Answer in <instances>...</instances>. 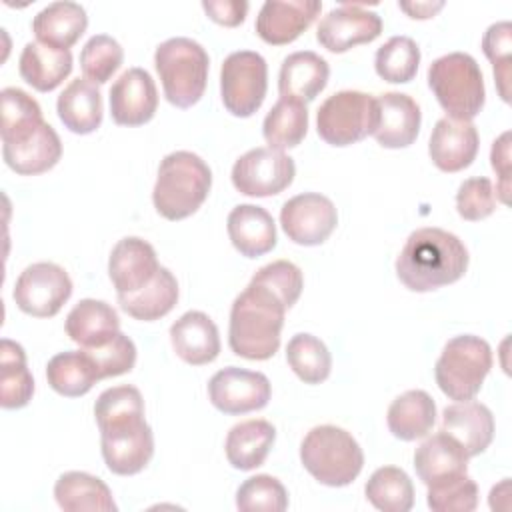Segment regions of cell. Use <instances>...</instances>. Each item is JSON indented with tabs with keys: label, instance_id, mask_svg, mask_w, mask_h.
I'll use <instances>...</instances> for the list:
<instances>
[{
	"label": "cell",
	"instance_id": "6da1fadb",
	"mask_svg": "<svg viewBox=\"0 0 512 512\" xmlns=\"http://www.w3.org/2000/svg\"><path fill=\"white\" fill-rule=\"evenodd\" d=\"M468 260V250L456 234L426 226L406 238L396 258V276L412 292H432L460 280Z\"/></svg>",
	"mask_w": 512,
	"mask_h": 512
},
{
	"label": "cell",
	"instance_id": "7a4b0ae2",
	"mask_svg": "<svg viewBox=\"0 0 512 512\" xmlns=\"http://www.w3.org/2000/svg\"><path fill=\"white\" fill-rule=\"evenodd\" d=\"M286 306L268 288L248 282L230 308L228 344L246 360H268L280 348Z\"/></svg>",
	"mask_w": 512,
	"mask_h": 512
},
{
	"label": "cell",
	"instance_id": "3957f363",
	"mask_svg": "<svg viewBox=\"0 0 512 512\" xmlns=\"http://www.w3.org/2000/svg\"><path fill=\"white\" fill-rule=\"evenodd\" d=\"M210 188V166L194 152L176 150L160 160L152 202L166 220H184L204 204Z\"/></svg>",
	"mask_w": 512,
	"mask_h": 512
},
{
	"label": "cell",
	"instance_id": "277c9868",
	"mask_svg": "<svg viewBox=\"0 0 512 512\" xmlns=\"http://www.w3.org/2000/svg\"><path fill=\"white\" fill-rule=\"evenodd\" d=\"M302 466L320 484L340 488L352 484L364 466V452L344 428L314 426L300 444Z\"/></svg>",
	"mask_w": 512,
	"mask_h": 512
},
{
	"label": "cell",
	"instance_id": "5b68a950",
	"mask_svg": "<svg viewBox=\"0 0 512 512\" xmlns=\"http://www.w3.org/2000/svg\"><path fill=\"white\" fill-rule=\"evenodd\" d=\"M154 66L172 106L190 108L202 98L210 58L200 42L186 36L164 40L154 52Z\"/></svg>",
	"mask_w": 512,
	"mask_h": 512
},
{
	"label": "cell",
	"instance_id": "8992f818",
	"mask_svg": "<svg viewBox=\"0 0 512 512\" xmlns=\"http://www.w3.org/2000/svg\"><path fill=\"white\" fill-rule=\"evenodd\" d=\"M428 86L448 118L454 120H472L486 100L482 70L466 52L436 58L428 66Z\"/></svg>",
	"mask_w": 512,
	"mask_h": 512
},
{
	"label": "cell",
	"instance_id": "52a82bcc",
	"mask_svg": "<svg viewBox=\"0 0 512 512\" xmlns=\"http://www.w3.org/2000/svg\"><path fill=\"white\" fill-rule=\"evenodd\" d=\"M492 368L490 344L474 334L450 338L434 366L438 388L456 402L472 400Z\"/></svg>",
	"mask_w": 512,
	"mask_h": 512
},
{
	"label": "cell",
	"instance_id": "ba28073f",
	"mask_svg": "<svg viewBox=\"0 0 512 512\" xmlns=\"http://www.w3.org/2000/svg\"><path fill=\"white\" fill-rule=\"evenodd\" d=\"M378 118V100L372 94L340 90L320 104L316 130L330 146H350L374 134Z\"/></svg>",
	"mask_w": 512,
	"mask_h": 512
},
{
	"label": "cell",
	"instance_id": "9c48e42d",
	"mask_svg": "<svg viewBox=\"0 0 512 512\" xmlns=\"http://www.w3.org/2000/svg\"><path fill=\"white\" fill-rule=\"evenodd\" d=\"M268 90V64L254 50L228 54L220 68V96L224 108L238 118L252 116Z\"/></svg>",
	"mask_w": 512,
	"mask_h": 512
},
{
	"label": "cell",
	"instance_id": "30bf717a",
	"mask_svg": "<svg viewBox=\"0 0 512 512\" xmlns=\"http://www.w3.org/2000/svg\"><path fill=\"white\" fill-rule=\"evenodd\" d=\"M106 468L118 476L142 472L154 456V434L144 416L126 418L100 428Z\"/></svg>",
	"mask_w": 512,
	"mask_h": 512
},
{
	"label": "cell",
	"instance_id": "8fae6325",
	"mask_svg": "<svg viewBox=\"0 0 512 512\" xmlns=\"http://www.w3.org/2000/svg\"><path fill=\"white\" fill-rule=\"evenodd\" d=\"M12 296L24 314L52 318L72 296V280L68 272L54 262H34L16 278Z\"/></svg>",
	"mask_w": 512,
	"mask_h": 512
},
{
	"label": "cell",
	"instance_id": "7c38bea8",
	"mask_svg": "<svg viewBox=\"0 0 512 512\" xmlns=\"http://www.w3.org/2000/svg\"><path fill=\"white\" fill-rule=\"evenodd\" d=\"M232 184L244 196L264 198L286 190L294 176V160L274 148L258 146L244 152L232 166Z\"/></svg>",
	"mask_w": 512,
	"mask_h": 512
},
{
	"label": "cell",
	"instance_id": "4fadbf2b",
	"mask_svg": "<svg viewBox=\"0 0 512 512\" xmlns=\"http://www.w3.org/2000/svg\"><path fill=\"white\" fill-rule=\"evenodd\" d=\"M280 224L294 244L318 246L326 242L334 232L338 224V212L328 196L318 192H304L282 204Z\"/></svg>",
	"mask_w": 512,
	"mask_h": 512
},
{
	"label": "cell",
	"instance_id": "5bb4252c",
	"mask_svg": "<svg viewBox=\"0 0 512 512\" xmlns=\"http://www.w3.org/2000/svg\"><path fill=\"white\" fill-rule=\"evenodd\" d=\"M272 396L270 380L262 372L228 366L218 370L208 382L212 406L224 414L238 416L260 410Z\"/></svg>",
	"mask_w": 512,
	"mask_h": 512
},
{
	"label": "cell",
	"instance_id": "9a60e30c",
	"mask_svg": "<svg viewBox=\"0 0 512 512\" xmlns=\"http://www.w3.org/2000/svg\"><path fill=\"white\" fill-rule=\"evenodd\" d=\"M380 32L382 18L374 10H368L362 4L344 2L322 16L316 28V40L326 50L340 54L358 44L376 40Z\"/></svg>",
	"mask_w": 512,
	"mask_h": 512
},
{
	"label": "cell",
	"instance_id": "2e32d148",
	"mask_svg": "<svg viewBox=\"0 0 512 512\" xmlns=\"http://www.w3.org/2000/svg\"><path fill=\"white\" fill-rule=\"evenodd\" d=\"M158 108L156 84L144 68H128L110 88V116L120 126H142Z\"/></svg>",
	"mask_w": 512,
	"mask_h": 512
},
{
	"label": "cell",
	"instance_id": "e0dca14e",
	"mask_svg": "<svg viewBox=\"0 0 512 512\" xmlns=\"http://www.w3.org/2000/svg\"><path fill=\"white\" fill-rule=\"evenodd\" d=\"M62 156V142L56 130L42 122L36 128L2 142V158L16 174L34 176L58 164Z\"/></svg>",
	"mask_w": 512,
	"mask_h": 512
},
{
	"label": "cell",
	"instance_id": "ac0fdd59",
	"mask_svg": "<svg viewBox=\"0 0 512 512\" xmlns=\"http://www.w3.org/2000/svg\"><path fill=\"white\" fill-rule=\"evenodd\" d=\"M318 0H266L256 16V34L272 46L294 42L320 14Z\"/></svg>",
	"mask_w": 512,
	"mask_h": 512
},
{
	"label": "cell",
	"instance_id": "d6986e66",
	"mask_svg": "<svg viewBox=\"0 0 512 512\" xmlns=\"http://www.w3.org/2000/svg\"><path fill=\"white\" fill-rule=\"evenodd\" d=\"M480 138L472 120L440 118L430 134L428 154L442 172H460L472 164L478 154Z\"/></svg>",
	"mask_w": 512,
	"mask_h": 512
},
{
	"label": "cell",
	"instance_id": "ffe728a7",
	"mask_svg": "<svg viewBox=\"0 0 512 512\" xmlns=\"http://www.w3.org/2000/svg\"><path fill=\"white\" fill-rule=\"evenodd\" d=\"M160 264L150 242L138 236L118 240L108 258V276L116 294H132L144 288L158 272Z\"/></svg>",
	"mask_w": 512,
	"mask_h": 512
},
{
	"label": "cell",
	"instance_id": "44dd1931",
	"mask_svg": "<svg viewBox=\"0 0 512 512\" xmlns=\"http://www.w3.org/2000/svg\"><path fill=\"white\" fill-rule=\"evenodd\" d=\"M170 342L176 356L192 366L210 364L220 354L218 326L200 310L184 312L170 326Z\"/></svg>",
	"mask_w": 512,
	"mask_h": 512
},
{
	"label": "cell",
	"instance_id": "7402d4cb",
	"mask_svg": "<svg viewBox=\"0 0 512 512\" xmlns=\"http://www.w3.org/2000/svg\"><path fill=\"white\" fill-rule=\"evenodd\" d=\"M442 432L450 434L468 458H472L490 446L494 438V416L482 402H454L442 412Z\"/></svg>",
	"mask_w": 512,
	"mask_h": 512
},
{
	"label": "cell",
	"instance_id": "603a6c76",
	"mask_svg": "<svg viewBox=\"0 0 512 512\" xmlns=\"http://www.w3.org/2000/svg\"><path fill=\"white\" fill-rule=\"evenodd\" d=\"M378 126L374 138L384 148H406L420 132L422 112L416 100L404 92H384L378 98Z\"/></svg>",
	"mask_w": 512,
	"mask_h": 512
},
{
	"label": "cell",
	"instance_id": "cb8c5ba5",
	"mask_svg": "<svg viewBox=\"0 0 512 512\" xmlns=\"http://www.w3.org/2000/svg\"><path fill=\"white\" fill-rule=\"evenodd\" d=\"M414 470L426 488L436 486L440 482L466 474L468 454L450 434L440 430L416 448Z\"/></svg>",
	"mask_w": 512,
	"mask_h": 512
},
{
	"label": "cell",
	"instance_id": "d4e9b609",
	"mask_svg": "<svg viewBox=\"0 0 512 512\" xmlns=\"http://www.w3.org/2000/svg\"><path fill=\"white\" fill-rule=\"evenodd\" d=\"M226 230L232 246L246 258H258L276 246V224L270 212L256 204H238L230 210Z\"/></svg>",
	"mask_w": 512,
	"mask_h": 512
},
{
	"label": "cell",
	"instance_id": "484cf974",
	"mask_svg": "<svg viewBox=\"0 0 512 512\" xmlns=\"http://www.w3.org/2000/svg\"><path fill=\"white\" fill-rule=\"evenodd\" d=\"M328 62L312 52H292L282 60L278 74V92L284 98H296L300 102H312L328 84Z\"/></svg>",
	"mask_w": 512,
	"mask_h": 512
},
{
	"label": "cell",
	"instance_id": "4316f807",
	"mask_svg": "<svg viewBox=\"0 0 512 512\" xmlns=\"http://www.w3.org/2000/svg\"><path fill=\"white\" fill-rule=\"evenodd\" d=\"M64 328L80 348H98L120 332V318L108 302L84 298L68 312Z\"/></svg>",
	"mask_w": 512,
	"mask_h": 512
},
{
	"label": "cell",
	"instance_id": "83f0119b",
	"mask_svg": "<svg viewBox=\"0 0 512 512\" xmlns=\"http://www.w3.org/2000/svg\"><path fill=\"white\" fill-rule=\"evenodd\" d=\"M86 26V10L70 0L52 2L32 18V32L38 42L60 50H70V46L80 40Z\"/></svg>",
	"mask_w": 512,
	"mask_h": 512
},
{
	"label": "cell",
	"instance_id": "f1b7e54d",
	"mask_svg": "<svg viewBox=\"0 0 512 512\" xmlns=\"http://www.w3.org/2000/svg\"><path fill=\"white\" fill-rule=\"evenodd\" d=\"M60 122L74 134H90L102 124V94L88 78L72 80L56 100Z\"/></svg>",
	"mask_w": 512,
	"mask_h": 512
},
{
	"label": "cell",
	"instance_id": "f546056e",
	"mask_svg": "<svg viewBox=\"0 0 512 512\" xmlns=\"http://www.w3.org/2000/svg\"><path fill=\"white\" fill-rule=\"evenodd\" d=\"M276 440V428L262 418L234 424L226 436V458L236 470H254L264 464Z\"/></svg>",
	"mask_w": 512,
	"mask_h": 512
},
{
	"label": "cell",
	"instance_id": "4dcf8cb0",
	"mask_svg": "<svg viewBox=\"0 0 512 512\" xmlns=\"http://www.w3.org/2000/svg\"><path fill=\"white\" fill-rule=\"evenodd\" d=\"M18 70L22 80L34 90L50 92L72 72V52L42 42H28L20 52Z\"/></svg>",
	"mask_w": 512,
	"mask_h": 512
},
{
	"label": "cell",
	"instance_id": "1f68e13d",
	"mask_svg": "<svg viewBox=\"0 0 512 512\" xmlns=\"http://www.w3.org/2000/svg\"><path fill=\"white\" fill-rule=\"evenodd\" d=\"M46 380L50 388L62 396L78 398L102 380L94 358L84 350H66L54 354L46 364Z\"/></svg>",
	"mask_w": 512,
	"mask_h": 512
},
{
	"label": "cell",
	"instance_id": "d6a6232c",
	"mask_svg": "<svg viewBox=\"0 0 512 512\" xmlns=\"http://www.w3.org/2000/svg\"><path fill=\"white\" fill-rule=\"evenodd\" d=\"M386 422L388 430L404 442L424 438L436 422V404L424 390H406L388 406Z\"/></svg>",
	"mask_w": 512,
	"mask_h": 512
},
{
	"label": "cell",
	"instance_id": "836d02e7",
	"mask_svg": "<svg viewBox=\"0 0 512 512\" xmlns=\"http://www.w3.org/2000/svg\"><path fill=\"white\" fill-rule=\"evenodd\" d=\"M54 498L58 506L66 512H84V510L116 512L118 510L110 488L98 476H92L88 472H78V470L60 474V478L54 484Z\"/></svg>",
	"mask_w": 512,
	"mask_h": 512
},
{
	"label": "cell",
	"instance_id": "e575fe53",
	"mask_svg": "<svg viewBox=\"0 0 512 512\" xmlns=\"http://www.w3.org/2000/svg\"><path fill=\"white\" fill-rule=\"evenodd\" d=\"M178 302V282L176 276L160 266L156 276L140 290L132 294H118L120 308L142 322H152L166 316Z\"/></svg>",
	"mask_w": 512,
	"mask_h": 512
},
{
	"label": "cell",
	"instance_id": "d590c367",
	"mask_svg": "<svg viewBox=\"0 0 512 512\" xmlns=\"http://www.w3.org/2000/svg\"><path fill=\"white\" fill-rule=\"evenodd\" d=\"M34 394V378L26 364L24 348L2 338L0 342V404L6 410L22 408Z\"/></svg>",
	"mask_w": 512,
	"mask_h": 512
},
{
	"label": "cell",
	"instance_id": "8d00e7d4",
	"mask_svg": "<svg viewBox=\"0 0 512 512\" xmlns=\"http://www.w3.org/2000/svg\"><path fill=\"white\" fill-rule=\"evenodd\" d=\"M308 132V108L296 98H284L270 108L262 122V134L268 148L288 150L298 146Z\"/></svg>",
	"mask_w": 512,
	"mask_h": 512
},
{
	"label": "cell",
	"instance_id": "74e56055",
	"mask_svg": "<svg viewBox=\"0 0 512 512\" xmlns=\"http://www.w3.org/2000/svg\"><path fill=\"white\" fill-rule=\"evenodd\" d=\"M364 492L368 502L382 512H408L414 506L412 480L396 466H382L374 470Z\"/></svg>",
	"mask_w": 512,
	"mask_h": 512
},
{
	"label": "cell",
	"instance_id": "f35d334b",
	"mask_svg": "<svg viewBox=\"0 0 512 512\" xmlns=\"http://www.w3.org/2000/svg\"><path fill=\"white\" fill-rule=\"evenodd\" d=\"M286 360L304 384H320L332 370V356L326 344L308 332L294 334L288 340Z\"/></svg>",
	"mask_w": 512,
	"mask_h": 512
},
{
	"label": "cell",
	"instance_id": "ab89813d",
	"mask_svg": "<svg viewBox=\"0 0 512 512\" xmlns=\"http://www.w3.org/2000/svg\"><path fill=\"white\" fill-rule=\"evenodd\" d=\"M420 64V48L410 36H392L374 56L376 74L392 84L410 82Z\"/></svg>",
	"mask_w": 512,
	"mask_h": 512
},
{
	"label": "cell",
	"instance_id": "60d3db41",
	"mask_svg": "<svg viewBox=\"0 0 512 512\" xmlns=\"http://www.w3.org/2000/svg\"><path fill=\"white\" fill-rule=\"evenodd\" d=\"M0 100H2V124H0L2 142L12 140L32 130L40 122H44L40 104L22 88H14V86L4 88L0 92Z\"/></svg>",
	"mask_w": 512,
	"mask_h": 512
},
{
	"label": "cell",
	"instance_id": "b9f144b4",
	"mask_svg": "<svg viewBox=\"0 0 512 512\" xmlns=\"http://www.w3.org/2000/svg\"><path fill=\"white\" fill-rule=\"evenodd\" d=\"M236 506L242 512H284L288 508V492L278 478L256 474L236 490Z\"/></svg>",
	"mask_w": 512,
	"mask_h": 512
},
{
	"label": "cell",
	"instance_id": "7bdbcfd3",
	"mask_svg": "<svg viewBox=\"0 0 512 512\" xmlns=\"http://www.w3.org/2000/svg\"><path fill=\"white\" fill-rule=\"evenodd\" d=\"M124 50L120 42L108 34H94L80 50V68L84 78L94 84H104L120 68Z\"/></svg>",
	"mask_w": 512,
	"mask_h": 512
},
{
	"label": "cell",
	"instance_id": "ee69618b",
	"mask_svg": "<svg viewBox=\"0 0 512 512\" xmlns=\"http://www.w3.org/2000/svg\"><path fill=\"white\" fill-rule=\"evenodd\" d=\"M250 282L268 288L276 298H280L286 308H292L296 304L304 288L302 270L290 260H274L262 266Z\"/></svg>",
	"mask_w": 512,
	"mask_h": 512
},
{
	"label": "cell",
	"instance_id": "f6af8a7d",
	"mask_svg": "<svg viewBox=\"0 0 512 512\" xmlns=\"http://www.w3.org/2000/svg\"><path fill=\"white\" fill-rule=\"evenodd\" d=\"M428 508L434 512H472L478 506V486L466 474L428 486Z\"/></svg>",
	"mask_w": 512,
	"mask_h": 512
},
{
	"label": "cell",
	"instance_id": "bcb514c9",
	"mask_svg": "<svg viewBox=\"0 0 512 512\" xmlns=\"http://www.w3.org/2000/svg\"><path fill=\"white\" fill-rule=\"evenodd\" d=\"M510 48H512V24L508 20L490 24L482 36V50H484L486 58L492 62L496 86H498L500 98L504 102L510 100V96H508Z\"/></svg>",
	"mask_w": 512,
	"mask_h": 512
},
{
	"label": "cell",
	"instance_id": "7dc6e473",
	"mask_svg": "<svg viewBox=\"0 0 512 512\" xmlns=\"http://www.w3.org/2000/svg\"><path fill=\"white\" fill-rule=\"evenodd\" d=\"M142 414H144L142 394L136 386H130V384L106 388L94 404V418L98 428L124 418L142 416Z\"/></svg>",
	"mask_w": 512,
	"mask_h": 512
},
{
	"label": "cell",
	"instance_id": "c3c4849f",
	"mask_svg": "<svg viewBox=\"0 0 512 512\" xmlns=\"http://www.w3.org/2000/svg\"><path fill=\"white\" fill-rule=\"evenodd\" d=\"M456 210L464 220H470V222L488 218L496 210V190L490 178L486 176L466 178L456 192Z\"/></svg>",
	"mask_w": 512,
	"mask_h": 512
},
{
	"label": "cell",
	"instance_id": "681fc988",
	"mask_svg": "<svg viewBox=\"0 0 512 512\" xmlns=\"http://www.w3.org/2000/svg\"><path fill=\"white\" fill-rule=\"evenodd\" d=\"M96 362L102 378H110V376H120L126 374L134 368L136 364V346L134 342L118 332L110 342H106L104 346L98 348H84Z\"/></svg>",
	"mask_w": 512,
	"mask_h": 512
},
{
	"label": "cell",
	"instance_id": "f907efd6",
	"mask_svg": "<svg viewBox=\"0 0 512 512\" xmlns=\"http://www.w3.org/2000/svg\"><path fill=\"white\" fill-rule=\"evenodd\" d=\"M204 12L222 26H238L248 12L246 0H204Z\"/></svg>",
	"mask_w": 512,
	"mask_h": 512
},
{
	"label": "cell",
	"instance_id": "816d5d0a",
	"mask_svg": "<svg viewBox=\"0 0 512 512\" xmlns=\"http://www.w3.org/2000/svg\"><path fill=\"white\" fill-rule=\"evenodd\" d=\"M490 160L494 172L500 176V184L496 186V192L500 194V200L508 204V176H510V132H504L500 138L494 140L490 150Z\"/></svg>",
	"mask_w": 512,
	"mask_h": 512
},
{
	"label": "cell",
	"instance_id": "f5cc1de1",
	"mask_svg": "<svg viewBox=\"0 0 512 512\" xmlns=\"http://www.w3.org/2000/svg\"><path fill=\"white\" fill-rule=\"evenodd\" d=\"M398 6L404 12H408L410 18H430V16H434L444 6V2H436V4H432V2H416V4L400 2Z\"/></svg>",
	"mask_w": 512,
	"mask_h": 512
}]
</instances>
